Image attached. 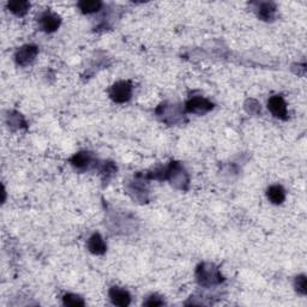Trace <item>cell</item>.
<instances>
[{"label": "cell", "instance_id": "1", "mask_svg": "<svg viewBox=\"0 0 307 307\" xmlns=\"http://www.w3.org/2000/svg\"><path fill=\"white\" fill-rule=\"evenodd\" d=\"M132 95V87L129 82L120 81L114 83L109 89V96L117 103L128 102Z\"/></svg>", "mask_w": 307, "mask_h": 307}, {"label": "cell", "instance_id": "2", "mask_svg": "<svg viewBox=\"0 0 307 307\" xmlns=\"http://www.w3.org/2000/svg\"><path fill=\"white\" fill-rule=\"evenodd\" d=\"M38 53V47L33 46V44H25V46H22L21 48L17 49L15 54V60L21 66H27V65L32 64L35 60Z\"/></svg>", "mask_w": 307, "mask_h": 307}, {"label": "cell", "instance_id": "3", "mask_svg": "<svg viewBox=\"0 0 307 307\" xmlns=\"http://www.w3.org/2000/svg\"><path fill=\"white\" fill-rule=\"evenodd\" d=\"M197 276H198L199 282L203 284L218 283L222 278L219 274L218 269H214L213 265H207V264H203L198 267Z\"/></svg>", "mask_w": 307, "mask_h": 307}, {"label": "cell", "instance_id": "4", "mask_svg": "<svg viewBox=\"0 0 307 307\" xmlns=\"http://www.w3.org/2000/svg\"><path fill=\"white\" fill-rule=\"evenodd\" d=\"M40 27L42 30L46 33H53L60 27V17L57 13L50 12V11H46L40 16Z\"/></svg>", "mask_w": 307, "mask_h": 307}, {"label": "cell", "instance_id": "5", "mask_svg": "<svg viewBox=\"0 0 307 307\" xmlns=\"http://www.w3.org/2000/svg\"><path fill=\"white\" fill-rule=\"evenodd\" d=\"M267 108L276 118H280V119L287 118V105L282 96L276 95V96L270 97L267 101Z\"/></svg>", "mask_w": 307, "mask_h": 307}, {"label": "cell", "instance_id": "6", "mask_svg": "<svg viewBox=\"0 0 307 307\" xmlns=\"http://www.w3.org/2000/svg\"><path fill=\"white\" fill-rule=\"evenodd\" d=\"M186 108L191 113L203 114L205 112H209L213 108V103L203 97H193L186 103Z\"/></svg>", "mask_w": 307, "mask_h": 307}, {"label": "cell", "instance_id": "7", "mask_svg": "<svg viewBox=\"0 0 307 307\" xmlns=\"http://www.w3.org/2000/svg\"><path fill=\"white\" fill-rule=\"evenodd\" d=\"M109 298H111V301L117 306H129L130 303H131V295L128 291L125 289L119 288V287H113L109 291Z\"/></svg>", "mask_w": 307, "mask_h": 307}, {"label": "cell", "instance_id": "8", "mask_svg": "<svg viewBox=\"0 0 307 307\" xmlns=\"http://www.w3.org/2000/svg\"><path fill=\"white\" fill-rule=\"evenodd\" d=\"M87 245H88V250L90 251V252L97 256L103 255L107 250L105 240H103L102 236L98 234V233H95V234H92L91 236H90L88 244Z\"/></svg>", "mask_w": 307, "mask_h": 307}, {"label": "cell", "instance_id": "9", "mask_svg": "<svg viewBox=\"0 0 307 307\" xmlns=\"http://www.w3.org/2000/svg\"><path fill=\"white\" fill-rule=\"evenodd\" d=\"M267 199L272 203V204H282L284 198H286V192H284L283 187L280 185H271L266 191Z\"/></svg>", "mask_w": 307, "mask_h": 307}, {"label": "cell", "instance_id": "10", "mask_svg": "<svg viewBox=\"0 0 307 307\" xmlns=\"http://www.w3.org/2000/svg\"><path fill=\"white\" fill-rule=\"evenodd\" d=\"M90 162H91V155L89 153H86V151L76 154L71 159V163L76 168H78V170H86V168H88Z\"/></svg>", "mask_w": 307, "mask_h": 307}, {"label": "cell", "instance_id": "11", "mask_svg": "<svg viewBox=\"0 0 307 307\" xmlns=\"http://www.w3.org/2000/svg\"><path fill=\"white\" fill-rule=\"evenodd\" d=\"M7 8L16 16H24L30 8V4L28 1H19V0H15V1H8Z\"/></svg>", "mask_w": 307, "mask_h": 307}, {"label": "cell", "instance_id": "12", "mask_svg": "<svg viewBox=\"0 0 307 307\" xmlns=\"http://www.w3.org/2000/svg\"><path fill=\"white\" fill-rule=\"evenodd\" d=\"M102 6V2L98 1V0H82L78 2V7L81 8V11L83 13H94L98 11Z\"/></svg>", "mask_w": 307, "mask_h": 307}, {"label": "cell", "instance_id": "13", "mask_svg": "<svg viewBox=\"0 0 307 307\" xmlns=\"http://www.w3.org/2000/svg\"><path fill=\"white\" fill-rule=\"evenodd\" d=\"M276 12V7L272 2H263V4L259 6V12L258 16L261 17L263 21H271L274 18Z\"/></svg>", "mask_w": 307, "mask_h": 307}, {"label": "cell", "instance_id": "14", "mask_svg": "<svg viewBox=\"0 0 307 307\" xmlns=\"http://www.w3.org/2000/svg\"><path fill=\"white\" fill-rule=\"evenodd\" d=\"M63 301H64V305H66V306L75 307V306H83L84 305L83 299L78 297V295H75V294L64 295Z\"/></svg>", "mask_w": 307, "mask_h": 307}, {"label": "cell", "instance_id": "15", "mask_svg": "<svg viewBox=\"0 0 307 307\" xmlns=\"http://www.w3.org/2000/svg\"><path fill=\"white\" fill-rule=\"evenodd\" d=\"M295 287H297L298 292L301 293V294H305L306 293V277L304 275L299 276V277H297V280H295Z\"/></svg>", "mask_w": 307, "mask_h": 307}, {"label": "cell", "instance_id": "16", "mask_svg": "<svg viewBox=\"0 0 307 307\" xmlns=\"http://www.w3.org/2000/svg\"><path fill=\"white\" fill-rule=\"evenodd\" d=\"M145 305L146 306H161L163 305V301L160 299L159 297H156V295H153V297L149 298L148 301H145Z\"/></svg>", "mask_w": 307, "mask_h": 307}]
</instances>
